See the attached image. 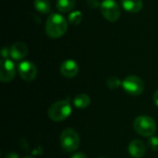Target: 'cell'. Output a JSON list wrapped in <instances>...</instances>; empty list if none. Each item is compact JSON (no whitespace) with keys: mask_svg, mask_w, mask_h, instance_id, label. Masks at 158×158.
Returning <instances> with one entry per match:
<instances>
[{"mask_svg":"<svg viewBox=\"0 0 158 158\" xmlns=\"http://www.w3.org/2000/svg\"><path fill=\"white\" fill-rule=\"evenodd\" d=\"M129 153L134 158L143 157L145 154V145L140 140H133L129 144Z\"/></svg>","mask_w":158,"mask_h":158,"instance_id":"obj_11","label":"cell"},{"mask_svg":"<svg viewBox=\"0 0 158 158\" xmlns=\"http://www.w3.org/2000/svg\"><path fill=\"white\" fill-rule=\"evenodd\" d=\"M60 72L66 78H74L79 72V66L76 61L72 59L65 60L60 66Z\"/></svg>","mask_w":158,"mask_h":158,"instance_id":"obj_9","label":"cell"},{"mask_svg":"<svg viewBox=\"0 0 158 158\" xmlns=\"http://www.w3.org/2000/svg\"><path fill=\"white\" fill-rule=\"evenodd\" d=\"M101 12L104 18L110 21L116 22L120 17V8L115 0H104L100 4Z\"/></svg>","mask_w":158,"mask_h":158,"instance_id":"obj_5","label":"cell"},{"mask_svg":"<svg viewBox=\"0 0 158 158\" xmlns=\"http://www.w3.org/2000/svg\"><path fill=\"white\" fill-rule=\"evenodd\" d=\"M87 3H88V6H89L90 7H93V8L97 7V6H99V3H98L97 0H88Z\"/></svg>","mask_w":158,"mask_h":158,"instance_id":"obj_19","label":"cell"},{"mask_svg":"<svg viewBox=\"0 0 158 158\" xmlns=\"http://www.w3.org/2000/svg\"><path fill=\"white\" fill-rule=\"evenodd\" d=\"M27 54H28V47L22 42L14 43L9 51V55H10L11 58H13L15 60L23 59L27 56Z\"/></svg>","mask_w":158,"mask_h":158,"instance_id":"obj_10","label":"cell"},{"mask_svg":"<svg viewBox=\"0 0 158 158\" xmlns=\"http://www.w3.org/2000/svg\"><path fill=\"white\" fill-rule=\"evenodd\" d=\"M15 65L12 60L3 58L1 61L0 69V80L3 82H8L15 77Z\"/></svg>","mask_w":158,"mask_h":158,"instance_id":"obj_8","label":"cell"},{"mask_svg":"<svg viewBox=\"0 0 158 158\" xmlns=\"http://www.w3.org/2000/svg\"><path fill=\"white\" fill-rule=\"evenodd\" d=\"M154 101H155V104L158 106V90L154 94Z\"/></svg>","mask_w":158,"mask_h":158,"instance_id":"obj_23","label":"cell"},{"mask_svg":"<svg viewBox=\"0 0 158 158\" xmlns=\"http://www.w3.org/2000/svg\"><path fill=\"white\" fill-rule=\"evenodd\" d=\"M121 5L129 13H138L142 10L143 3L142 0H121Z\"/></svg>","mask_w":158,"mask_h":158,"instance_id":"obj_12","label":"cell"},{"mask_svg":"<svg viewBox=\"0 0 158 158\" xmlns=\"http://www.w3.org/2000/svg\"><path fill=\"white\" fill-rule=\"evenodd\" d=\"M60 144L64 151L73 152L76 151L81 144L79 134L72 129L69 128L62 131L60 136Z\"/></svg>","mask_w":158,"mask_h":158,"instance_id":"obj_4","label":"cell"},{"mask_svg":"<svg viewBox=\"0 0 158 158\" xmlns=\"http://www.w3.org/2000/svg\"><path fill=\"white\" fill-rule=\"evenodd\" d=\"M34 8L41 14H48L51 10L49 0H34Z\"/></svg>","mask_w":158,"mask_h":158,"instance_id":"obj_14","label":"cell"},{"mask_svg":"<svg viewBox=\"0 0 158 158\" xmlns=\"http://www.w3.org/2000/svg\"><path fill=\"white\" fill-rule=\"evenodd\" d=\"M8 51H10V50H8V48H6V47L2 49V56H3V58H6L7 57L8 53H9Z\"/></svg>","mask_w":158,"mask_h":158,"instance_id":"obj_21","label":"cell"},{"mask_svg":"<svg viewBox=\"0 0 158 158\" xmlns=\"http://www.w3.org/2000/svg\"><path fill=\"white\" fill-rule=\"evenodd\" d=\"M6 158H19V156H18V155L15 154V153H9V154L6 156Z\"/></svg>","mask_w":158,"mask_h":158,"instance_id":"obj_22","label":"cell"},{"mask_svg":"<svg viewBox=\"0 0 158 158\" xmlns=\"http://www.w3.org/2000/svg\"><path fill=\"white\" fill-rule=\"evenodd\" d=\"M71 106L69 100H62L53 104L48 110L49 118L55 122H60L68 118L71 114Z\"/></svg>","mask_w":158,"mask_h":158,"instance_id":"obj_2","label":"cell"},{"mask_svg":"<svg viewBox=\"0 0 158 158\" xmlns=\"http://www.w3.org/2000/svg\"><path fill=\"white\" fill-rule=\"evenodd\" d=\"M74 106L79 109H84L88 107L91 104L90 96L86 94H80L74 98Z\"/></svg>","mask_w":158,"mask_h":158,"instance_id":"obj_13","label":"cell"},{"mask_svg":"<svg viewBox=\"0 0 158 158\" xmlns=\"http://www.w3.org/2000/svg\"><path fill=\"white\" fill-rule=\"evenodd\" d=\"M122 87L129 94L140 95L144 90V83L138 76L130 75L123 80Z\"/></svg>","mask_w":158,"mask_h":158,"instance_id":"obj_6","label":"cell"},{"mask_svg":"<svg viewBox=\"0 0 158 158\" xmlns=\"http://www.w3.org/2000/svg\"><path fill=\"white\" fill-rule=\"evenodd\" d=\"M106 84L108 86L109 89H112V90H116L118 89L120 85L122 86V82L120 81V80L116 77V76H112L110 78H108L107 81H106Z\"/></svg>","mask_w":158,"mask_h":158,"instance_id":"obj_17","label":"cell"},{"mask_svg":"<svg viewBox=\"0 0 158 158\" xmlns=\"http://www.w3.org/2000/svg\"><path fill=\"white\" fill-rule=\"evenodd\" d=\"M19 76L26 81H31L37 75V69L31 61H22L19 65Z\"/></svg>","mask_w":158,"mask_h":158,"instance_id":"obj_7","label":"cell"},{"mask_svg":"<svg viewBox=\"0 0 158 158\" xmlns=\"http://www.w3.org/2000/svg\"><path fill=\"white\" fill-rule=\"evenodd\" d=\"M75 0H57L56 1V8L62 12L67 13L74 8Z\"/></svg>","mask_w":158,"mask_h":158,"instance_id":"obj_15","label":"cell"},{"mask_svg":"<svg viewBox=\"0 0 158 158\" xmlns=\"http://www.w3.org/2000/svg\"><path fill=\"white\" fill-rule=\"evenodd\" d=\"M99 158H107V157H99Z\"/></svg>","mask_w":158,"mask_h":158,"instance_id":"obj_25","label":"cell"},{"mask_svg":"<svg viewBox=\"0 0 158 158\" xmlns=\"http://www.w3.org/2000/svg\"><path fill=\"white\" fill-rule=\"evenodd\" d=\"M24 158H33V157H31V156H26V157H24Z\"/></svg>","mask_w":158,"mask_h":158,"instance_id":"obj_24","label":"cell"},{"mask_svg":"<svg viewBox=\"0 0 158 158\" xmlns=\"http://www.w3.org/2000/svg\"><path fill=\"white\" fill-rule=\"evenodd\" d=\"M70 158H87V156L83 153H75Z\"/></svg>","mask_w":158,"mask_h":158,"instance_id":"obj_20","label":"cell"},{"mask_svg":"<svg viewBox=\"0 0 158 158\" xmlns=\"http://www.w3.org/2000/svg\"><path fill=\"white\" fill-rule=\"evenodd\" d=\"M81 19H82V15L78 10L77 11H74V12H71L69 15V21L72 25H78V24H80L81 21Z\"/></svg>","mask_w":158,"mask_h":158,"instance_id":"obj_16","label":"cell"},{"mask_svg":"<svg viewBox=\"0 0 158 158\" xmlns=\"http://www.w3.org/2000/svg\"><path fill=\"white\" fill-rule=\"evenodd\" d=\"M133 128L137 133L144 137H151L156 131V123L149 116H140L133 122Z\"/></svg>","mask_w":158,"mask_h":158,"instance_id":"obj_3","label":"cell"},{"mask_svg":"<svg viewBox=\"0 0 158 158\" xmlns=\"http://www.w3.org/2000/svg\"><path fill=\"white\" fill-rule=\"evenodd\" d=\"M67 30L68 22L62 15L53 13L48 17L45 23V31L50 38H60L65 34Z\"/></svg>","mask_w":158,"mask_h":158,"instance_id":"obj_1","label":"cell"},{"mask_svg":"<svg viewBox=\"0 0 158 158\" xmlns=\"http://www.w3.org/2000/svg\"><path fill=\"white\" fill-rule=\"evenodd\" d=\"M148 147L152 151H158V137L156 136H151L148 139Z\"/></svg>","mask_w":158,"mask_h":158,"instance_id":"obj_18","label":"cell"}]
</instances>
